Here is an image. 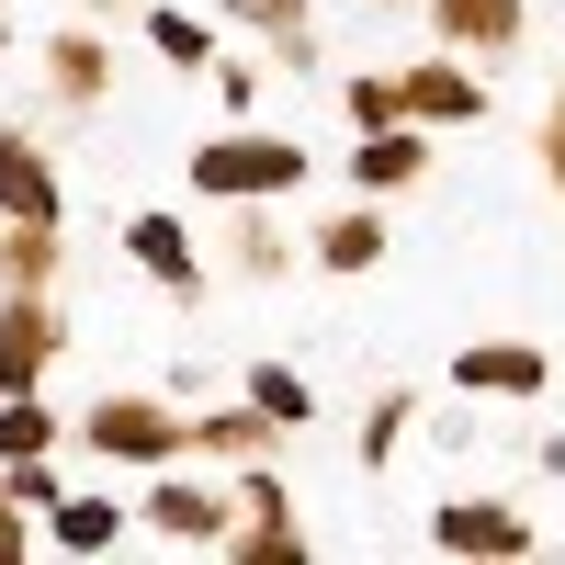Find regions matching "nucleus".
<instances>
[{
    "label": "nucleus",
    "instance_id": "26",
    "mask_svg": "<svg viewBox=\"0 0 565 565\" xmlns=\"http://www.w3.org/2000/svg\"><path fill=\"white\" fill-rule=\"evenodd\" d=\"M204 79H215V103H226V125H238V114L260 103V57H215Z\"/></svg>",
    "mask_w": 565,
    "mask_h": 565
},
{
    "label": "nucleus",
    "instance_id": "22",
    "mask_svg": "<svg viewBox=\"0 0 565 565\" xmlns=\"http://www.w3.org/2000/svg\"><path fill=\"white\" fill-rule=\"evenodd\" d=\"M407 430H418V396H407V385H385V396L362 407V476H373V463H396V452H407Z\"/></svg>",
    "mask_w": 565,
    "mask_h": 565
},
{
    "label": "nucleus",
    "instance_id": "10",
    "mask_svg": "<svg viewBox=\"0 0 565 565\" xmlns=\"http://www.w3.org/2000/svg\"><path fill=\"white\" fill-rule=\"evenodd\" d=\"M125 260L148 271L170 306H204V282H215V271H204V249H193V226L159 215V204H148V215H125Z\"/></svg>",
    "mask_w": 565,
    "mask_h": 565
},
{
    "label": "nucleus",
    "instance_id": "25",
    "mask_svg": "<svg viewBox=\"0 0 565 565\" xmlns=\"http://www.w3.org/2000/svg\"><path fill=\"white\" fill-rule=\"evenodd\" d=\"M260 45H271V68H282V79H317V68H328L317 23H282V34H260Z\"/></svg>",
    "mask_w": 565,
    "mask_h": 565
},
{
    "label": "nucleus",
    "instance_id": "3",
    "mask_svg": "<svg viewBox=\"0 0 565 565\" xmlns=\"http://www.w3.org/2000/svg\"><path fill=\"white\" fill-rule=\"evenodd\" d=\"M136 532L170 543V554H226V532H238V487L193 476V463H148V487H136Z\"/></svg>",
    "mask_w": 565,
    "mask_h": 565
},
{
    "label": "nucleus",
    "instance_id": "9",
    "mask_svg": "<svg viewBox=\"0 0 565 565\" xmlns=\"http://www.w3.org/2000/svg\"><path fill=\"white\" fill-rule=\"evenodd\" d=\"M34 68H45V114H103V103H114V45H103V23L45 34Z\"/></svg>",
    "mask_w": 565,
    "mask_h": 565
},
{
    "label": "nucleus",
    "instance_id": "31",
    "mask_svg": "<svg viewBox=\"0 0 565 565\" xmlns=\"http://www.w3.org/2000/svg\"><path fill=\"white\" fill-rule=\"evenodd\" d=\"M362 12H418V0H362Z\"/></svg>",
    "mask_w": 565,
    "mask_h": 565
},
{
    "label": "nucleus",
    "instance_id": "33",
    "mask_svg": "<svg viewBox=\"0 0 565 565\" xmlns=\"http://www.w3.org/2000/svg\"><path fill=\"white\" fill-rule=\"evenodd\" d=\"M554 125H565V79H554Z\"/></svg>",
    "mask_w": 565,
    "mask_h": 565
},
{
    "label": "nucleus",
    "instance_id": "32",
    "mask_svg": "<svg viewBox=\"0 0 565 565\" xmlns=\"http://www.w3.org/2000/svg\"><path fill=\"white\" fill-rule=\"evenodd\" d=\"M0 57H12V12H0Z\"/></svg>",
    "mask_w": 565,
    "mask_h": 565
},
{
    "label": "nucleus",
    "instance_id": "7",
    "mask_svg": "<svg viewBox=\"0 0 565 565\" xmlns=\"http://www.w3.org/2000/svg\"><path fill=\"white\" fill-rule=\"evenodd\" d=\"M452 396L543 407V396H554V351H532V340H463V351H452Z\"/></svg>",
    "mask_w": 565,
    "mask_h": 565
},
{
    "label": "nucleus",
    "instance_id": "8",
    "mask_svg": "<svg viewBox=\"0 0 565 565\" xmlns=\"http://www.w3.org/2000/svg\"><path fill=\"white\" fill-rule=\"evenodd\" d=\"M430 543H441V554H487V565H521V554L543 543V521H532L521 498H441V509H430Z\"/></svg>",
    "mask_w": 565,
    "mask_h": 565
},
{
    "label": "nucleus",
    "instance_id": "19",
    "mask_svg": "<svg viewBox=\"0 0 565 565\" xmlns=\"http://www.w3.org/2000/svg\"><path fill=\"white\" fill-rule=\"evenodd\" d=\"M306 260H317V271H340V282H351V271H373V260H385V215H373V204L328 215L317 238H306Z\"/></svg>",
    "mask_w": 565,
    "mask_h": 565
},
{
    "label": "nucleus",
    "instance_id": "12",
    "mask_svg": "<svg viewBox=\"0 0 565 565\" xmlns=\"http://www.w3.org/2000/svg\"><path fill=\"white\" fill-rule=\"evenodd\" d=\"M0 226H68V181L23 125H0Z\"/></svg>",
    "mask_w": 565,
    "mask_h": 565
},
{
    "label": "nucleus",
    "instance_id": "28",
    "mask_svg": "<svg viewBox=\"0 0 565 565\" xmlns=\"http://www.w3.org/2000/svg\"><path fill=\"white\" fill-rule=\"evenodd\" d=\"M543 181L565 193V125H554V114H543Z\"/></svg>",
    "mask_w": 565,
    "mask_h": 565
},
{
    "label": "nucleus",
    "instance_id": "24",
    "mask_svg": "<svg viewBox=\"0 0 565 565\" xmlns=\"http://www.w3.org/2000/svg\"><path fill=\"white\" fill-rule=\"evenodd\" d=\"M238 34H282V23H317V0H215Z\"/></svg>",
    "mask_w": 565,
    "mask_h": 565
},
{
    "label": "nucleus",
    "instance_id": "13",
    "mask_svg": "<svg viewBox=\"0 0 565 565\" xmlns=\"http://www.w3.org/2000/svg\"><path fill=\"white\" fill-rule=\"evenodd\" d=\"M430 181V125H373V136H351V193L362 204H396V193H418Z\"/></svg>",
    "mask_w": 565,
    "mask_h": 565
},
{
    "label": "nucleus",
    "instance_id": "16",
    "mask_svg": "<svg viewBox=\"0 0 565 565\" xmlns=\"http://www.w3.org/2000/svg\"><path fill=\"white\" fill-rule=\"evenodd\" d=\"M136 34H148V57L181 68V79H204V68H215V23H204V12H181V0H148V12H136Z\"/></svg>",
    "mask_w": 565,
    "mask_h": 565
},
{
    "label": "nucleus",
    "instance_id": "20",
    "mask_svg": "<svg viewBox=\"0 0 565 565\" xmlns=\"http://www.w3.org/2000/svg\"><path fill=\"white\" fill-rule=\"evenodd\" d=\"M238 396H249V407H271V430H282V441L317 418V385H306L295 362H249V373H238Z\"/></svg>",
    "mask_w": 565,
    "mask_h": 565
},
{
    "label": "nucleus",
    "instance_id": "21",
    "mask_svg": "<svg viewBox=\"0 0 565 565\" xmlns=\"http://www.w3.org/2000/svg\"><path fill=\"white\" fill-rule=\"evenodd\" d=\"M68 441V418L45 407V396H0V463H23V452H57Z\"/></svg>",
    "mask_w": 565,
    "mask_h": 565
},
{
    "label": "nucleus",
    "instance_id": "18",
    "mask_svg": "<svg viewBox=\"0 0 565 565\" xmlns=\"http://www.w3.org/2000/svg\"><path fill=\"white\" fill-rule=\"evenodd\" d=\"M0 282L57 295V282H68V226H0Z\"/></svg>",
    "mask_w": 565,
    "mask_h": 565
},
{
    "label": "nucleus",
    "instance_id": "11",
    "mask_svg": "<svg viewBox=\"0 0 565 565\" xmlns=\"http://www.w3.org/2000/svg\"><path fill=\"white\" fill-rule=\"evenodd\" d=\"M430 12V45L452 57H521L532 45V0H418Z\"/></svg>",
    "mask_w": 565,
    "mask_h": 565
},
{
    "label": "nucleus",
    "instance_id": "30",
    "mask_svg": "<svg viewBox=\"0 0 565 565\" xmlns=\"http://www.w3.org/2000/svg\"><path fill=\"white\" fill-rule=\"evenodd\" d=\"M532 463H543V476H565V430H543V452H532Z\"/></svg>",
    "mask_w": 565,
    "mask_h": 565
},
{
    "label": "nucleus",
    "instance_id": "17",
    "mask_svg": "<svg viewBox=\"0 0 565 565\" xmlns=\"http://www.w3.org/2000/svg\"><path fill=\"white\" fill-rule=\"evenodd\" d=\"M34 532L57 543V554H114V543L136 532V509H125V498H57V509L34 521Z\"/></svg>",
    "mask_w": 565,
    "mask_h": 565
},
{
    "label": "nucleus",
    "instance_id": "27",
    "mask_svg": "<svg viewBox=\"0 0 565 565\" xmlns=\"http://www.w3.org/2000/svg\"><path fill=\"white\" fill-rule=\"evenodd\" d=\"M23 554H34V509L0 487V565H23Z\"/></svg>",
    "mask_w": 565,
    "mask_h": 565
},
{
    "label": "nucleus",
    "instance_id": "15",
    "mask_svg": "<svg viewBox=\"0 0 565 565\" xmlns=\"http://www.w3.org/2000/svg\"><path fill=\"white\" fill-rule=\"evenodd\" d=\"M271 441H282V430H271V407L238 396V407H193V452H181V463H226V476H238V463L271 452Z\"/></svg>",
    "mask_w": 565,
    "mask_h": 565
},
{
    "label": "nucleus",
    "instance_id": "14",
    "mask_svg": "<svg viewBox=\"0 0 565 565\" xmlns=\"http://www.w3.org/2000/svg\"><path fill=\"white\" fill-rule=\"evenodd\" d=\"M215 260L238 271V282H282L306 249L282 238V215H271V204H226V249H215Z\"/></svg>",
    "mask_w": 565,
    "mask_h": 565
},
{
    "label": "nucleus",
    "instance_id": "4",
    "mask_svg": "<svg viewBox=\"0 0 565 565\" xmlns=\"http://www.w3.org/2000/svg\"><path fill=\"white\" fill-rule=\"evenodd\" d=\"M57 351H68L57 295H23V282H0V396H45Z\"/></svg>",
    "mask_w": 565,
    "mask_h": 565
},
{
    "label": "nucleus",
    "instance_id": "6",
    "mask_svg": "<svg viewBox=\"0 0 565 565\" xmlns=\"http://www.w3.org/2000/svg\"><path fill=\"white\" fill-rule=\"evenodd\" d=\"M396 103H407V125L452 136V125H487V79H476V57L430 45V57H407V68H396Z\"/></svg>",
    "mask_w": 565,
    "mask_h": 565
},
{
    "label": "nucleus",
    "instance_id": "1",
    "mask_svg": "<svg viewBox=\"0 0 565 565\" xmlns=\"http://www.w3.org/2000/svg\"><path fill=\"white\" fill-rule=\"evenodd\" d=\"M68 441H79L90 463L148 476V463H181V452H193V407H181V396H90V407H68Z\"/></svg>",
    "mask_w": 565,
    "mask_h": 565
},
{
    "label": "nucleus",
    "instance_id": "23",
    "mask_svg": "<svg viewBox=\"0 0 565 565\" xmlns=\"http://www.w3.org/2000/svg\"><path fill=\"white\" fill-rule=\"evenodd\" d=\"M340 114H351V136H373V125H407V103H396V68H351V79H340Z\"/></svg>",
    "mask_w": 565,
    "mask_h": 565
},
{
    "label": "nucleus",
    "instance_id": "2",
    "mask_svg": "<svg viewBox=\"0 0 565 565\" xmlns=\"http://www.w3.org/2000/svg\"><path fill=\"white\" fill-rule=\"evenodd\" d=\"M306 148H295V136H249V114L238 125H226V136H204V148H193V170H181V181H193V193L204 204H282V193H306Z\"/></svg>",
    "mask_w": 565,
    "mask_h": 565
},
{
    "label": "nucleus",
    "instance_id": "34",
    "mask_svg": "<svg viewBox=\"0 0 565 565\" xmlns=\"http://www.w3.org/2000/svg\"><path fill=\"white\" fill-rule=\"evenodd\" d=\"M543 12H565V0H543Z\"/></svg>",
    "mask_w": 565,
    "mask_h": 565
},
{
    "label": "nucleus",
    "instance_id": "29",
    "mask_svg": "<svg viewBox=\"0 0 565 565\" xmlns=\"http://www.w3.org/2000/svg\"><path fill=\"white\" fill-rule=\"evenodd\" d=\"M148 0H79V23H136Z\"/></svg>",
    "mask_w": 565,
    "mask_h": 565
},
{
    "label": "nucleus",
    "instance_id": "5",
    "mask_svg": "<svg viewBox=\"0 0 565 565\" xmlns=\"http://www.w3.org/2000/svg\"><path fill=\"white\" fill-rule=\"evenodd\" d=\"M226 487H238V532H226V554H238V565H271V554H306V521H295V487L271 476V452H249V463H238V476H226Z\"/></svg>",
    "mask_w": 565,
    "mask_h": 565
}]
</instances>
